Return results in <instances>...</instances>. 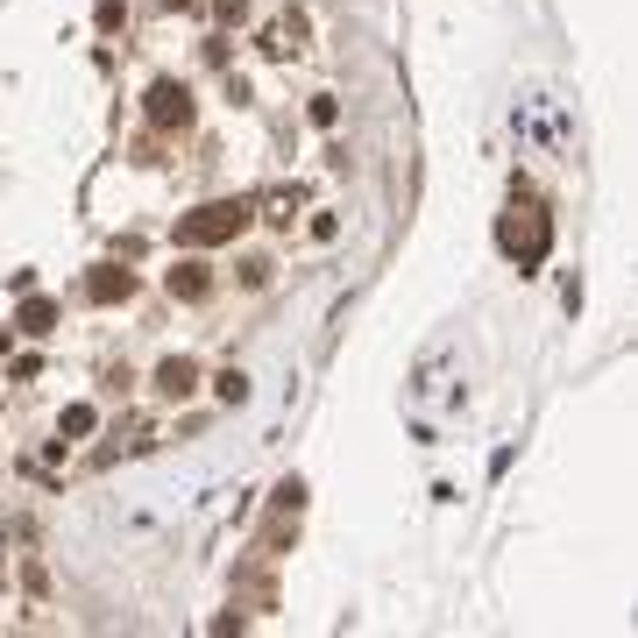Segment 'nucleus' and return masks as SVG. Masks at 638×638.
Segmentation results:
<instances>
[{
  "label": "nucleus",
  "mask_w": 638,
  "mask_h": 638,
  "mask_svg": "<svg viewBox=\"0 0 638 638\" xmlns=\"http://www.w3.org/2000/svg\"><path fill=\"white\" fill-rule=\"evenodd\" d=\"M15 334H29V341H50V334H57V305H50L43 291H22V312H15Z\"/></svg>",
  "instance_id": "obj_7"
},
{
  "label": "nucleus",
  "mask_w": 638,
  "mask_h": 638,
  "mask_svg": "<svg viewBox=\"0 0 638 638\" xmlns=\"http://www.w3.org/2000/svg\"><path fill=\"white\" fill-rule=\"evenodd\" d=\"M497 242H504V256H518V263H539V256H546V220H539V213H525V220L511 213Z\"/></svg>",
  "instance_id": "obj_4"
},
{
  "label": "nucleus",
  "mask_w": 638,
  "mask_h": 638,
  "mask_svg": "<svg viewBox=\"0 0 638 638\" xmlns=\"http://www.w3.org/2000/svg\"><path fill=\"white\" fill-rule=\"evenodd\" d=\"M305 234H312V242H334L341 220H334V213H312V220H305Z\"/></svg>",
  "instance_id": "obj_14"
},
{
  "label": "nucleus",
  "mask_w": 638,
  "mask_h": 638,
  "mask_svg": "<svg viewBox=\"0 0 638 638\" xmlns=\"http://www.w3.org/2000/svg\"><path fill=\"white\" fill-rule=\"evenodd\" d=\"M263 284H270V263L249 256V263H242V291H263Z\"/></svg>",
  "instance_id": "obj_15"
},
{
  "label": "nucleus",
  "mask_w": 638,
  "mask_h": 638,
  "mask_svg": "<svg viewBox=\"0 0 638 638\" xmlns=\"http://www.w3.org/2000/svg\"><path fill=\"white\" fill-rule=\"evenodd\" d=\"M164 291H171V298H185V305H199V298L213 291V270L199 263V249H185V256L171 263V277H164Z\"/></svg>",
  "instance_id": "obj_5"
},
{
  "label": "nucleus",
  "mask_w": 638,
  "mask_h": 638,
  "mask_svg": "<svg viewBox=\"0 0 638 638\" xmlns=\"http://www.w3.org/2000/svg\"><path fill=\"white\" fill-rule=\"evenodd\" d=\"M213 397H220V405H249V376L242 369H220L213 376Z\"/></svg>",
  "instance_id": "obj_10"
},
{
  "label": "nucleus",
  "mask_w": 638,
  "mask_h": 638,
  "mask_svg": "<svg viewBox=\"0 0 638 638\" xmlns=\"http://www.w3.org/2000/svg\"><path fill=\"white\" fill-rule=\"evenodd\" d=\"M100 426V412L93 405H64V419H57V440H86Z\"/></svg>",
  "instance_id": "obj_9"
},
{
  "label": "nucleus",
  "mask_w": 638,
  "mask_h": 638,
  "mask_svg": "<svg viewBox=\"0 0 638 638\" xmlns=\"http://www.w3.org/2000/svg\"><path fill=\"white\" fill-rule=\"evenodd\" d=\"M298 206H305V192H298V185H291V192H270V199H263V220H270V227H291V220H298Z\"/></svg>",
  "instance_id": "obj_8"
},
{
  "label": "nucleus",
  "mask_w": 638,
  "mask_h": 638,
  "mask_svg": "<svg viewBox=\"0 0 638 638\" xmlns=\"http://www.w3.org/2000/svg\"><path fill=\"white\" fill-rule=\"evenodd\" d=\"M142 114H149V128H192V86L185 78H156V86L142 93Z\"/></svg>",
  "instance_id": "obj_2"
},
{
  "label": "nucleus",
  "mask_w": 638,
  "mask_h": 638,
  "mask_svg": "<svg viewBox=\"0 0 638 638\" xmlns=\"http://www.w3.org/2000/svg\"><path fill=\"white\" fill-rule=\"evenodd\" d=\"M199 383H206V376H199V362H192V355H164V362H156V376H149V390L164 397V405H185Z\"/></svg>",
  "instance_id": "obj_3"
},
{
  "label": "nucleus",
  "mask_w": 638,
  "mask_h": 638,
  "mask_svg": "<svg viewBox=\"0 0 638 638\" xmlns=\"http://www.w3.org/2000/svg\"><path fill=\"white\" fill-rule=\"evenodd\" d=\"M93 22H100V29H107V36H114V29H121V22H128V8H121V0H100V15H93Z\"/></svg>",
  "instance_id": "obj_16"
},
{
  "label": "nucleus",
  "mask_w": 638,
  "mask_h": 638,
  "mask_svg": "<svg viewBox=\"0 0 638 638\" xmlns=\"http://www.w3.org/2000/svg\"><path fill=\"white\" fill-rule=\"evenodd\" d=\"M213 22L220 29H249V0H213Z\"/></svg>",
  "instance_id": "obj_12"
},
{
  "label": "nucleus",
  "mask_w": 638,
  "mask_h": 638,
  "mask_svg": "<svg viewBox=\"0 0 638 638\" xmlns=\"http://www.w3.org/2000/svg\"><path fill=\"white\" fill-rule=\"evenodd\" d=\"M277 511H284V518L305 511V483H298V475H291V483H277Z\"/></svg>",
  "instance_id": "obj_13"
},
{
  "label": "nucleus",
  "mask_w": 638,
  "mask_h": 638,
  "mask_svg": "<svg viewBox=\"0 0 638 638\" xmlns=\"http://www.w3.org/2000/svg\"><path fill=\"white\" fill-rule=\"evenodd\" d=\"M305 121H312V128H334V121H341V100H334V93H312Z\"/></svg>",
  "instance_id": "obj_11"
},
{
  "label": "nucleus",
  "mask_w": 638,
  "mask_h": 638,
  "mask_svg": "<svg viewBox=\"0 0 638 638\" xmlns=\"http://www.w3.org/2000/svg\"><path fill=\"white\" fill-rule=\"evenodd\" d=\"M249 220H256V199H206V206H192V213H178V249H220V242H234V234H249Z\"/></svg>",
  "instance_id": "obj_1"
},
{
  "label": "nucleus",
  "mask_w": 638,
  "mask_h": 638,
  "mask_svg": "<svg viewBox=\"0 0 638 638\" xmlns=\"http://www.w3.org/2000/svg\"><path fill=\"white\" fill-rule=\"evenodd\" d=\"M0 348H8V334H0Z\"/></svg>",
  "instance_id": "obj_17"
},
{
  "label": "nucleus",
  "mask_w": 638,
  "mask_h": 638,
  "mask_svg": "<svg viewBox=\"0 0 638 638\" xmlns=\"http://www.w3.org/2000/svg\"><path fill=\"white\" fill-rule=\"evenodd\" d=\"M86 298H93V305H128V298H135V270H121V263H100V270L86 277Z\"/></svg>",
  "instance_id": "obj_6"
}]
</instances>
